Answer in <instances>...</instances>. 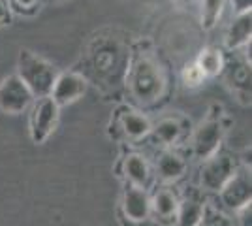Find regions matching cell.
Segmentation results:
<instances>
[{"label": "cell", "instance_id": "cell-1", "mask_svg": "<svg viewBox=\"0 0 252 226\" xmlns=\"http://www.w3.org/2000/svg\"><path fill=\"white\" fill-rule=\"evenodd\" d=\"M125 83L130 97L139 106H155L162 100L168 89L166 72L151 51H136L130 55Z\"/></svg>", "mask_w": 252, "mask_h": 226}, {"label": "cell", "instance_id": "cell-2", "mask_svg": "<svg viewBox=\"0 0 252 226\" xmlns=\"http://www.w3.org/2000/svg\"><path fill=\"white\" fill-rule=\"evenodd\" d=\"M130 51L115 36H96L87 47V66L96 81L117 87L125 81Z\"/></svg>", "mask_w": 252, "mask_h": 226}, {"label": "cell", "instance_id": "cell-3", "mask_svg": "<svg viewBox=\"0 0 252 226\" xmlns=\"http://www.w3.org/2000/svg\"><path fill=\"white\" fill-rule=\"evenodd\" d=\"M59 74L61 72L38 53H34L31 49H21L19 51L17 74L15 75L29 87V91L34 95V98L49 97Z\"/></svg>", "mask_w": 252, "mask_h": 226}, {"label": "cell", "instance_id": "cell-4", "mask_svg": "<svg viewBox=\"0 0 252 226\" xmlns=\"http://www.w3.org/2000/svg\"><path fill=\"white\" fill-rule=\"evenodd\" d=\"M224 123L220 119V113H209L205 121L194 132L192 138V153L198 161H207L213 157L222 143L224 138Z\"/></svg>", "mask_w": 252, "mask_h": 226}, {"label": "cell", "instance_id": "cell-5", "mask_svg": "<svg viewBox=\"0 0 252 226\" xmlns=\"http://www.w3.org/2000/svg\"><path fill=\"white\" fill-rule=\"evenodd\" d=\"M237 161L231 157L230 153L217 151L213 157L203 161L200 172L201 187L209 193H219L224 185L231 179V175L237 172Z\"/></svg>", "mask_w": 252, "mask_h": 226}, {"label": "cell", "instance_id": "cell-6", "mask_svg": "<svg viewBox=\"0 0 252 226\" xmlns=\"http://www.w3.org/2000/svg\"><path fill=\"white\" fill-rule=\"evenodd\" d=\"M220 204L228 211H239L243 207L251 205L252 200V179L251 170L237 168V172L231 175V179L219 191Z\"/></svg>", "mask_w": 252, "mask_h": 226}, {"label": "cell", "instance_id": "cell-7", "mask_svg": "<svg viewBox=\"0 0 252 226\" xmlns=\"http://www.w3.org/2000/svg\"><path fill=\"white\" fill-rule=\"evenodd\" d=\"M34 102V95L17 75H8L0 81V111L6 115H19Z\"/></svg>", "mask_w": 252, "mask_h": 226}, {"label": "cell", "instance_id": "cell-8", "mask_svg": "<svg viewBox=\"0 0 252 226\" xmlns=\"http://www.w3.org/2000/svg\"><path fill=\"white\" fill-rule=\"evenodd\" d=\"M59 106L51 97L38 98L34 102L31 115V138L36 145H40L51 136L59 123Z\"/></svg>", "mask_w": 252, "mask_h": 226}, {"label": "cell", "instance_id": "cell-9", "mask_svg": "<svg viewBox=\"0 0 252 226\" xmlns=\"http://www.w3.org/2000/svg\"><path fill=\"white\" fill-rule=\"evenodd\" d=\"M149 217H151V196L145 189L128 183L121 198V219L145 225Z\"/></svg>", "mask_w": 252, "mask_h": 226}, {"label": "cell", "instance_id": "cell-10", "mask_svg": "<svg viewBox=\"0 0 252 226\" xmlns=\"http://www.w3.org/2000/svg\"><path fill=\"white\" fill-rule=\"evenodd\" d=\"M85 93H87V79H85V75L77 74V72H64V74H59L49 97L61 108V106H68V104L77 102Z\"/></svg>", "mask_w": 252, "mask_h": 226}, {"label": "cell", "instance_id": "cell-11", "mask_svg": "<svg viewBox=\"0 0 252 226\" xmlns=\"http://www.w3.org/2000/svg\"><path fill=\"white\" fill-rule=\"evenodd\" d=\"M179 198L168 187L158 189L151 198V215L162 225H173L177 221Z\"/></svg>", "mask_w": 252, "mask_h": 226}, {"label": "cell", "instance_id": "cell-12", "mask_svg": "<svg viewBox=\"0 0 252 226\" xmlns=\"http://www.w3.org/2000/svg\"><path fill=\"white\" fill-rule=\"evenodd\" d=\"M230 85L235 89L237 95H241L243 100L251 102V55H243V59L239 61H233L231 65L224 63V70H222Z\"/></svg>", "mask_w": 252, "mask_h": 226}, {"label": "cell", "instance_id": "cell-13", "mask_svg": "<svg viewBox=\"0 0 252 226\" xmlns=\"http://www.w3.org/2000/svg\"><path fill=\"white\" fill-rule=\"evenodd\" d=\"M207 202L203 200L201 193L198 191H189L185 196L179 200V209H177V226H198L201 221V215L205 211Z\"/></svg>", "mask_w": 252, "mask_h": 226}, {"label": "cell", "instance_id": "cell-14", "mask_svg": "<svg viewBox=\"0 0 252 226\" xmlns=\"http://www.w3.org/2000/svg\"><path fill=\"white\" fill-rule=\"evenodd\" d=\"M252 34V11H245L233 17L230 23L226 36H224V45L228 51H237L245 47L247 43H251Z\"/></svg>", "mask_w": 252, "mask_h": 226}, {"label": "cell", "instance_id": "cell-15", "mask_svg": "<svg viewBox=\"0 0 252 226\" xmlns=\"http://www.w3.org/2000/svg\"><path fill=\"white\" fill-rule=\"evenodd\" d=\"M123 172L130 185H136L139 189L147 191L149 185L153 183V173L149 168V162L139 153H130L123 161Z\"/></svg>", "mask_w": 252, "mask_h": 226}, {"label": "cell", "instance_id": "cell-16", "mask_svg": "<svg viewBox=\"0 0 252 226\" xmlns=\"http://www.w3.org/2000/svg\"><path fill=\"white\" fill-rule=\"evenodd\" d=\"M157 173L166 183L177 181L187 173V161L171 149H164L157 157Z\"/></svg>", "mask_w": 252, "mask_h": 226}, {"label": "cell", "instance_id": "cell-17", "mask_svg": "<svg viewBox=\"0 0 252 226\" xmlns=\"http://www.w3.org/2000/svg\"><path fill=\"white\" fill-rule=\"evenodd\" d=\"M119 127H121V132L132 141H139L147 138L151 134V129H153L151 121L145 115H141L139 111H134V109H125L119 115Z\"/></svg>", "mask_w": 252, "mask_h": 226}, {"label": "cell", "instance_id": "cell-18", "mask_svg": "<svg viewBox=\"0 0 252 226\" xmlns=\"http://www.w3.org/2000/svg\"><path fill=\"white\" fill-rule=\"evenodd\" d=\"M183 134H185V127H183L181 119L166 117V119H160L157 125L151 129V134H149V136H153L155 141H158L160 145L169 147V145L177 143V141L183 138Z\"/></svg>", "mask_w": 252, "mask_h": 226}, {"label": "cell", "instance_id": "cell-19", "mask_svg": "<svg viewBox=\"0 0 252 226\" xmlns=\"http://www.w3.org/2000/svg\"><path fill=\"white\" fill-rule=\"evenodd\" d=\"M224 63H226V59H224L220 49H217V47H205L198 55V61L194 65L200 68V72L205 77H215V75L222 74Z\"/></svg>", "mask_w": 252, "mask_h": 226}, {"label": "cell", "instance_id": "cell-20", "mask_svg": "<svg viewBox=\"0 0 252 226\" xmlns=\"http://www.w3.org/2000/svg\"><path fill=\"white\" fill-rule=\"evenodd\" d=\"M228 0H201V27L211 31L222 15V10Z\"/></svg>", "mask_w": 252, "mask_h": 226}, {"label": "cell", "instance_id": "cell-21", "mask_svg": "<svg viewBox=\"0 0 252 226\" xmlns=\"http://www.w3.org/2000/svg\"><path fill=\"white\" fill-rule=\"evenodd\" d=\"M198 226H231V223H230V219L226 215H222L219 209H215V207H211V205L207 204Z\"/></svg>", "mask_w": 252, "mask_h": 226}, {"label": "cell", "instance_id": "cell-22", "mask_svg": "<svg viewBox=\"0 0 252 226\" xmlns=\"http://www.w3.org/2000/svg\"><path fill=\"white\" fill-rule=\"evenodd\" d=\"M10 10L21 15H34L40 10V0H8Z\"/></svg>", "mask_w": 252, "mask_h": 226}, {"label": "cell", "instance_id": "cell-23", "mask_svg": "<svg viewBox=\"0 0 252 226\" xmlns=\"http://www.w3.org/2000/svg\"><path fill=\"white\" fill-rule=\"evenodd\" d=\"M205 79V75L200 72V68L196 65H190L187 66V70H185V83L189 87H198Z\"/></svg>", "mask_w": 252, "mask_h": 226}, {"label": "cell", "instance_id": "cell-24", "mask_svg": "<svg viewBox=\"0 0 252 226\" xmlns=\"http://www.w3.org/2000/svg\"><path fill=\"white\" fill-rule=\"evenodd\" d=\"M11 21V10L8 0H0V27H6Z\"/></svg>", "mask_w": 252, "mask_h": 226}, {"label": "cell", "instance_id": "cell-25", "mask_svg": "<svg viewBox=\"0 0 252 226\" xmlns=\"http://www.w3.org/2000/svg\"><path fill=\"white\" fill-rule=\"evenodd\" d=\"M237 225L239 226H252V219H251V205H247V207H243L237 211Z\"/></svg>", "mask_w": 252, "mask_h": 226}, {"label": "cell", "instance_id": "cell-26", "mask_svg": "<svg viewBox=\"0 0 252 226\" xmlns=\"http://www.w3.org/2000/svg\"><path fill=\"white\" fill-rule=\"evenodd\" d=\"M230 2L231 6H233V10H235V15L245 13V11H251L252 0H230Z\"/></svg>", "mask_w": 252, "mask_h": 226}, {"label": "cell", "instance_id": "cell-27", "mask_svg": "<svg viewBox=\"0 0 252 226\" xmlns=\"http://www.w3.org/2000/svg\"><path fill=\"white\" fill-rule=\"evenodd\" d=\"M175 2H179V4H190L192 0H175Z\"/></svg>", "mask_w": 252, "mask_h": 226}, {"label": "cell", "instance_id": "cell-28", "mask_svg": "<svg viewBox=\"0 0 252 226\" xmlns=\"http://www.w3.org/2000/svg\"><path fill=\"white\" fill-rule=\"evenodd\" d=\"M53 2H66V0H53Z\"/></svg>", "mask_w": 252, "mask_h": 226}]
</instances>
